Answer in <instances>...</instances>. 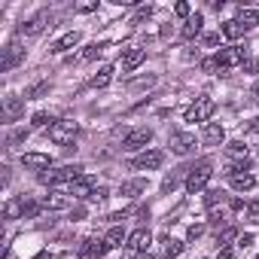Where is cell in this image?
<instances>
[{
  "label": "cell",
  "mask_w": 259,
  "mask_h": 259,
  "mask_svg": "<svg viewBox=\"0 0 259 259\" xmlns=\"http://www.w3.org/2000/svg\"><path fill=\"white\" fill-rule=\"evenodd\" d=\"M79 177H82V168L79 165H61L55 171H43L40 174V180L49 183V186H73Z\"/></svg>",
  "instance_id": "obj_1"
},
{
  "label": "cell",
  "mask_w": 259,
  "mask_h": 259,
  "mask_svg": "<svg viewBox=\"0 0 259 259\" xmlns=\"http://www.w3.org/2000/svg\"><path fill=\"white\" fill-rule=\"evenodd\" d=\"M213 177V165L207 162V159H201V162H195V165H189V174H186V189L189 192H201L204 186H207V180Z\"/></svg>",
  "instance_id": "obj_2"
},
{
  "label": "cell",
  "mask_w": 259,
  "mask_h": 259,
  "mask_svg": "<svg viewBox=\"0 0 259 259\" xmlns=\"http://www.w3.org/2000/svg\"><path fill=\"white\" fill-rule=\"evenodd\" d=\"M76 122L73 119H55L52 125H49V141L52 144H58V147H70L73 144V138H76Z\"/></svg>",
  "instance_id": "obj_3"
},
{
  "label": "cell",
  "mask_w": 259,
  "mask_h": 259,
  "mask_svg": "<svg viewBox=\"0 0 259 259\" xmlns=\"http://www.w3.org/2000/svg\"><path fill=\"white\" fill-rule=\"evenodd\" d=\"M25 61V46H22V40L19 37H13L10 43H7V49H4V58H0V70H13V67H19Z\"/></svg>",
  "instance_id": "obj_4"
},
{
  "label": "cell",
  "mask_w": 259,
  "mask_h": 259,
  "mask_svg": "<svg viewBox=\"0 0 259 259\" xmlns=\"http://www.w3.org/2000/svg\"><path fill=\"white\" fill-rule=\"evenodd\" d=\"M213 113V101L210 98H195V104L186 107V122H207Z\"/></svg>",
  "instance_id": "obj_5"
},
{
  "label": "cell",
  "mask_w": 259,
  "mask_h": 259,
  "mask_svg": "<svg viewBox=\"0 0 259 259\" xmlns=\"http://www.w3.org/2000/svg\"><path fill=\"white\" fill-rule=\"evenodd\" d=\"M162 162H165V153L162 150H147V153H141V156L132 159V168L135 171H156Z\"/></svg>",
  "instance_id": "obj_6"
},
{
  "label": "cell",
  "mask_w": 259,
  "mask_h": 259,
  "mask_svg": "<svg viewBox=\"0 0 259 259\" xmlns=\"http://www.w3.org/2000/svg\"><path fill=\"white\" fill-rule=\"evenodd\" d=\"M213 61H217L220 70L223 67H238V64H244V49L241 46H226V49H220L213 55Z\"/></svg>",
  "instance_id": "obj_7"
},
{
  "label": "cell",
  "mask_w": 259,
  "mask_h": 259,
  "mask_svg": "<svg viewBox=\"0 0 259 259\" xmlns=\"http://www.w3.org/2000/svg\"><path fill=\"white\" fill-rule=\"evenodd\" d=\"M150 141H153V132H150V128H135V132L122 141V150H125V153L147 150V144H150Z\"/></svg>",
  "instance_id": "obj_8"
},
{
  "label": "cell",
  "mask_w": 259,
  "mask_h": 259,
  "mask_svg": "<svg viewBox=\"0 0 259 259\" xmlns=\"http://www.w3.org/2000/svg\"><path fill=\"white\" fill-rule=\"evenodd\" d=\"M49 25H52V16H49V13H37L34 19H28V22L19 28V37H22V34H25V37H37V34H43Z\"/></svg>",
  "instance_id": "obj_9"
},
{
  "label": "cell",
  "mask_w": 259,
  "mask_h": 259,
  "mask_svg": "<svg viewBox=\"0 0 259 259\" xmlns=\"http://www.w3.org/2000/svg\"><path fill=\"white\" fill-rule=\"evenodd\" d=\"M195 135H189V132H177L174 138H171V153H177V156H189V153H195Z\"/></svg>",
  "instance_id": "obj_10"
},
{
  "label": "cell",
  "mask_w": 259,
  "mask_h": 259,
  "mask_svg": "<svg viewBox=\"0 0 259 259\" xmlns=\"http://www.w3.org/2000/svg\"><path fill=\"white\" fill-rule=\"evenodd\" d=\"M107 250H110L107 238H85V241H82V247H79V253H82L85 259H101Z\"/></svg>",
  "instance_id": "obj_11"
},
{
  "label": "cell",
  "mask_w": 259,
  "mask_h": 259,
  "mask_svg": "<svg viewBox=\"0 0 259 259\" xmlns=\"http://www.w3.org/2000/svg\"><path fill=\"white\" fill-rule=\"evenodd\" d=\"M22 113H25V98L7 95V98H4V119H7V122H16Z\"/></svg>",
  "instance_id": "obj_12"
},
{
  "label": "cell",
  "mask_w": 259,
  "mask_h": 259,
  "mask_svg": "<svg viewBox=\"0 0 259 259\" xmlns=\"http://www.w3.org/2000/svg\"><path fill=\"white\" fill-rule=\"evenodd\" d=\"M150 241H153V235H150V229H138V232H132L128 235V250H135V253H147V247H150Z\"/></svg>",
  "instance_id": "obj_13"
},
{
  "label": "cell",
  "mask_w": 259,
  "mask_h": 259,
  "mask_svg": "<svg viewBox=\"0 0 259 259\" xmlns=\"http://www.w3.org/2000/svg\"><path fill=\"white\" fill-rule=\"evenodd\" d=\"M147 61V49H125L122 52V70L125 73H132L135 67H141Z\"/></svg>",
  "instance_id": "obj_14"
},
{
  "label": "cell",
  "mask_w": 259,
  "mask_h": 259,
  "mask_svg": "<svg viewBox=\"0 0 259 259\" xmlns=\"http://www.w3.org/2000/svg\"><path fill=\"white\" fill-rule=\"evenodd\" d=\"M22 165L31 168V171H49L52 168V159L46 153H25L22 156Z\"/></svg>",
  "instance_id": "obj_15"
},
{
  "label": "cell",
  "mask_w": 259,
  "mask_h": 259,
  "mask_svg": "<svg viewBox=\"0 0 259 259\" xmlns=\"http://www.w3.org/2000/svg\"><path fill=\"white\" fill-rule=\"evenodd\" d=\"M79 40H82V37H79V31H67L64 37H58V40L52 43V49H49V52L61 55V52H67V49H76V46H79Z\"/></svg>",
  "instance_id": "obj_16"
},
{
  "label": "cell",
  "mask_w": 259,
  "mask_h": 259,
  "mask_svg": "<svg viewBox=\"0 0 259 259\" xmlns=\"http://www.w3.org/2000/svg\"><path fill=\"white\" fill-rule=\"evenodd\" d=\"M40 207H46V210H67V207H70V195H64V192H49V195H43Z\"/></svg>",
  "instance_id": "obj_17"
},
{
  "label": "cell",
  "mask_w": 259,
  "mask_h": 259,
  "mask_svg": "<svg viewBox=\"0 0 259 259\" xmlns=\"http://www.w3.org/2000/svg\"><path fill=\"white\" fill-rule=\"evenodd\" d=\"M201 25H204V16H201V13L189 16V19L183 22V31H180V37H183V40H195V37L201 34Z\"/></svg>",
  "instance_id": "obj_18"
},
{
  "label": "cell",
  "mask_w": 259,
  "mask_h": 259,
  "mask_svg": "<svg viewBox=\"0 0 259 259\" xmlns=\"http://www.w3.org/2000/svg\"><path fill=\"white\" fill-rule=\"evenodd\" d=\"M226 156H229V162H232V165H247V162H250V150H247L241 141L229 144V147H226Z\"/></svg>",
  "instance_id": "obj_19"
},
{
  "label": "cell",
  "mask_w": 259,
  "mask_h": 259,
  "mask_svg": "<svg viewBox=\"0 0 259 259\" xmlns=\"http://www.w3.org/2000/svg\"><path fill=\"white\" fill-rule=\"evenodd\" d=\"M223 141H226L223 125H220V122H207V125H204V144H207V147H220Z\"/></svg>",
  "instance_id": "obj_20"
},
{
  "label": "cell",
  "mask_w": 259,
  "mask_h": 259,
  "mask_svg": "<svg viewBox=\"0 0 259 259\" xmlns=\"http://www.w3.org/2000/svg\"><path fill=\"white\" fill-rule=\"evenodd\" d=\"M95 189H98V186H95V180H89V177H79L73 186H67V192H70V195H76V198H92V195H95Z\"/></svg>",
  "instance_id": "obj_21"
},
{
  "label": "cell",
  "mask_w": 259,
  "mask_h": 259,
  "mask_svg": "<svg viewBox=\"0 0 259 259\" xmlns=\"http://www.w3.org/2000/svg\"><path fill=\"white\" fill-rule=\"evenodd\" d=\"M229 183H232V189H235V192H250V189L256 186V177H253L250 171H244V174L229 177Z\"/></svg>",
  "instance_id": "obj_22"
},
{
  "label": "cell",
  "mask_w": 259,
  "mask_h": 259,
  "mask_svg": "<svg viewBox=\"0 0 259 259\" xmlns=\"http://www.w3.org/2000/svg\"><path fill=\"white\" fill-rule=\"evenodd\" d=\"M159 244H162V253H165L168 259H177V256L183 253V241H177V238H171V235H162Z\"/></svg>",
  "instance_id": "obj_23"
},
{
  "label": "cell",
  "mask_w": 259,
  "mask_h": 259,
  "mask_svg": "<svg viewBox=\"0 0 259 259\" xmlns=\"http://www.w3.org/2000/svg\"><path fill=\"white\" fill-rule=\"evenodd\" d=\"M144 189H147V180H141V177H138V180H125V183L119 186V195H125V198H138Z\"/></svg>",
  "instance_id": "obj_24"
},
{
  "label": "cell",
  "mask_w": 259,
  "mask_h": 259,
  "mask_svg": "<svg viewBox=\"0 0 259 259\" xmlns=\"http://www.w3.org/2000/svg\"><path fill=\"white\" fill-rule=\"evenodd\" d=\"M186 174H189V165H186V168H177L174 174H168V177L162 180V192H174V189H177V183H180V177L186 180Z\"/></svg>",
  "instance_id": "obj_25"
},
{
  "label": "cell",
  "mask_w": 259,
  "mask_h": 259,
  "mask_svg": "<svg viewBox=\"0 0 259 259\" xmlns=\"http://www.w3.org/2000/svg\"><path fill=\"white\" fill-rule=\"evenodd\" d=\"M223 34H226L229 40H238V37H244V34H247V28H244L238 19H229V22L223 25Z\"/></svg>",
  "instance_id": "obj_26"
},
{
  "label": "cell",
  "mask_w": 259,
  "mask_h": 259,
  "mask_svg": "<svg viewBox=\"0 0 259 259\" xmlns=\"http://www.w3.org/2000/svg\"><path fill=\"white\" fill-rule=\"evenodd\" d=\"M110 79H113V67H101V70L92 76V82H89V85H92V89H104Z\"/></svg>",
  "instance_id": "obj_27"
},
{
  "label": "cell",
  "mask_w": 259,
  "mask_h": 259,
  "mask_svg": "<svg viewBox=\"0 0 259 259\" xmlns=\"http://www.w3.org/2000/svg\"><path fill=\"white\" fill-rule=\"evenodd\" d=\"M238 22L247 28V31H253L256 25H259V10H241V16H238Z\"/></svg>",
  "instance_id": "obj_28"
},
{
  "label": "cell",
  "mask_w": 259,
  "mask_h": 259,
  "mask_svg": "<svg viewBox=\"0 0 259 259\" xmlns=\"http://www.w3.org/2000/svg\"><path fill=\"white\" fill-rule=\"evenodd\" d=\"M107 244H110V247H122V244H128V235H125L119 226H113V229L107 232Z\"/></svg>",
  "instance_id": "obj_29"
},
{
  "label": "cell",
  "mask_w": 259,
  "mask_h": 259,
  "mask_svg": "<svg viewBox=\"0 0 259 259\" xmlns=\"http://www.w3.org/2000/svg\"><path fill=\"white\" fill-rule=\"evenodd\" d=\"M4 213H7V220H16L19 213H28V204H25V201H10Z\"/></svg>",
  "instance_id": "obj_30"
},
{
  "label": "cell",
  "mask_w": 259,
  "mask_h": 259,
  "mask_svg": "<svg viewBox=\"0 0 259 259\" xmlns=\"http://www.w3.org/2000/svg\"><path fill=\"white\" fill-rule=\"evenodd\" d=\"M104 49H107V43H92V46H85V52H82L79 58H82V61H92V58H98Z\"/></svg>",
  "instance_id": "obj_31"
},
{
  "label": "cell",
  "mask_w": 259,
  "mask_h": 259,
  "mask_svg": "<svg viewBox=\"0 0 259 259\" xmlns=\"http://www.w3.org/2000/svg\"><path fill=\"white\" fill-rule=\"evenodd\" d=\"M235 238H238V232H235L232 226H229V229H220V232H217V241H220V244H229V241H235Z\"/></svg>",
  "instance_id": "obj_32"
},
{
  "label": "cell",
  "mask_w": 259,
  "mask_h": 259,
  "mask_svg": "<svg viewBox=\"0 0 259 259\" xmlns=\"http://www.w3.org/2000/svg\"><path fill=\"white\" fill-rule=\"evenodd\" d=\"M25 138H28V128H19V132H13V135H10V141H7V144H10V147H16V144H22Z\"/></svg>",
  "instance_id": "obj_33"
},
{
  "label": "cell",
  "mask_w": 259,
  "mask_h": 259,
  "mask_svg": "<svg viewBox=\"0 0 259 259\" xmlns=\"http://www.w3.org/2000/svg\"><path fill=\"white\" fill-rule=\"evenodd\" d=\"M46 92H49V82H40V85H34V89L28 92V98H40V95H46ZM28 98H25V101H28Z\"/></svg>",
  "instance_id": "obj_34"
},
{
  "label": "cell",
  "mask_w": 259,
  "mask_h": 259,
  "mask_svg": "<svg viewBox=\"0 0 259 259\" xmlns=\"http://www.w3.org/2000/svg\"><path fill=\"white\" fill-rule=\"evenodd\" d=\"M52 122H55V119H49L46 113H37V116H34V128H46V125H52Z\"/></svg>",
  "instance_id": "obj_35"
},
{
  "label": "cell",
  "mask_w": 259,
  "mask_h": 259,
  "mask_svg": "<svg viewBox=\"0 0 259 259\" xmlns=\"http://www.w3.org/2000/svg\"><path fill=\"white\" fill-rule=\"evenodd\" d=\"M204 235V226L201 223H195V226H189V241H198Z\"/></svg>",
  "instance_id": "obj_36"
},
{
  "label": "cell",
  "mask_w": 259,
  "mask_h": 259,
  "mask_svg": "<svg viewBox=\"0 0 259 259\" xmlns=\"http://www.w3.org/2000/svg\"><path fill=\"white\" fill-rule=\"evenodd\" d=\"M174 13H177L180 19H189V4H177V7H174Z\"/></svg>",
  "instance_id": "obj_37"
},
{
  "label": "cell",
  "mask_w": 259,
  "mask_h": 259,
  "mask_svg": "<svg viewBox=\"0 0 259 259\" xmlns=\"http://www.w3.org/2000/svg\"><path fill=\"white\" fill-rule=\"evenodd\" d=\"M201 70H204V73H213V70H220V67H217L213 58H207V61H201Z\"/></svg>",
  "instance_id": "obj_38"
},
{
  "label": "cell",
  "mask_w": 259,
  "mask_h": 259,
  "mask_svg": "<svg viewBox=\"0 0 259 259\" xmlns=\"http://www.w3.org/2000/svg\"><path fill=\"white\" fill-rule=\"evenodd\" d=\"M247 210H250V223H259V201H253Z\"/></svg>",
  "instance_id": "obj_39"
},
{
  "label": "cell",
  "mask_w": 259,
  "mask_h": 259,
  "mask_svg": "<svg viewBox=\"0 0 259 259\" xmlns=\"http://www.w3.org/2000/svg\"><path fill=\"white\" fill-rule=\"evenodd\" d=\"M98 10V4H79L76 7V13H95Z\"/></svg>",
  "instance_id": "obj_40"
},
{
  "label": "cell",
  "mask_w": 259,
  "mask_h": 259,
  "mask_svg": "<svg viewBox=\"0 0 259 259\" xmlns=\"http://www.w3.org/2000/svg\"><path fill=\"white\" fill-rule=\"evenodd\" d=\"M250 244H253V235H241V238H238V247H241V250L250 247Z\"/></svg>",
  "instance_id": "obj_41"
},
{
  "label": "cell",
  "mask_w": 259,
  "mask_h": 259,
  "mask_svg": "<svg viewBox=\"0 0 259 259\" xmlns=\"http://www.w3.org/2000/svg\"><path fill=\"white\" fill-rule=\"evenodd\" d=\"M217 43H220V37H217V34H207V37H204V46H217Z\"/></svg>",
  "instance_id": "obj_42"
},
{
  "label": "cell",
  "mask_w": 259,
  "mask_h": 259,
  "mask_svg": "<svg viewBox=\"0 0 259 259\" xmlns=\"http://www.w3.org/2000/svg\"><path fill=\"white\" fill-rule=\"evenodd\" d=\"M232 256H235V250H232V247H223V250H220V259H232Z\"/></svg>",
  "instance_id": "obj_43"
},
{
  "label": "cell",
  "mask_w": 259,
  "mask_h": 259,
  "mask_svg": "<svg viewBox=\"0 0 259 259\" xmlns=\"http://www.w3.org/2000/svg\"><path fill=\"white\" fill-rule=\"evenodd\" d=\"M250 132H253V135H259V116H256V119L250 122Z\"/></svg>",
  "instance_id": "obj_44"
},
{
  "label": "cell",
  "mask_w": 259,
  "mask_h": 259,
  "mask_svg": "<svg viewBox=\"0 0 259 259\" xmlns=\"http://www.w3.org/2000/svg\"><path fill=\"white\" fill-rule=\"evenodd\" d=\"M135 259H156V256H153V253H150V250H147V253H138V256H135Z\"/></svg>",
  "instance_id": "obj_45"
},
{
  "label": "cell",
  "mask_w": 259,
  "mask_h": 259,
  "mask_svg": "<svg viewBox=\"0 0 259 259\" xmlns=\"http://www.w3.org/2000/svg\"><path fill=\"white\" fill-rule=\"evenodd\" d=\"M34 259H52V253H46V250H43V253H37Z\"/></svg>",
  "instance_id": "obj_46"
},
{
  "label": "cell",
  "mask_w": 259,
  "mask_h": 259,
  "mask_svg": "<svg viewBox=\"0 0 259 259\" xmlns=\"http://www.w3.org/2000/svg\"><path fill=\"white\" fill-rule=\"evenodd\" d=\"M253 101H256V104H259V82H256V85H253Z\"/></svg>",
  "instance_id": "obj_47"
},
{
  "label": "cell",
  "mask_w": 259,
  "mask_h": 259,
  "mask_svg": "<svg viewBox=\"0 0 259 259\" xmlns=\"http://www.w3.org/2000/svg\"><path fill=\"white\" fill-rule=\"evenodd\" d=\"M256 259H259V256H256Z\"/></svg>",
  "instance_id": "obj_48"
}]
</instances>
